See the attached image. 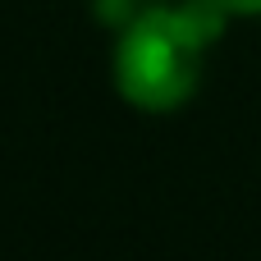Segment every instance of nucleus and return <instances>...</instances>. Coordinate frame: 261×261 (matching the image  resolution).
<instances>
[{"mask_svg": "<svg viewBox=\"0 0 261 261\" xmlns=\"http://www.w3.org/2000/svg\"><path fill=\"white\" fill-rule=\"evenodd\" d=\"M206 5L225 9L229 18H239V14H261V0H206Z\"/></svg>", "mask_w": 261, "mask_h": 261, "instance_id": "nucleus-2", "label": "nucleus"}, {"mask_svg": "<svg viewBox=\"0 0 261 261\" xmlns=\"http://www.w3.org/2000/svg\"><path fill=\"white\" fill-rule=\"evenodd\" d=\"M225 18L229 14L206 5V0L138 14L115 46L119 96L138 110H151V115L179 110L197 92L206 46L225 32Z\"/></svg>", "mask_w": 261, "mask_h": 261, "instance_id": "nucleus-1", "label": "nucleus"}]
</instances>
